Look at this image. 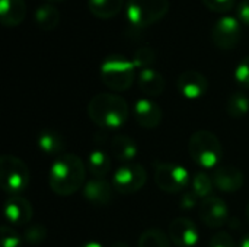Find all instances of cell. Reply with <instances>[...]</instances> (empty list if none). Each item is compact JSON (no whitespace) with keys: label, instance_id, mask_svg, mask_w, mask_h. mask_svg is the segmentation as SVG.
I'll return each instance as SVG.
<instances>
[{"label":"cell","instance_id":"cell-1","mask_svg":"<svg viewBox=\"0 0 249 247\" xmlns=\"http://www.w3.org/2000/svg\"><path fill=\"white\" fill-rule=\"evenodd\" d=\"M86 169L82 159L71 153L58 156L48 172V185L55 195L69 197L83 189Z\"/></svg>","mask_w":249,"mask_h":247},{"label":"cell","instance_id":"cell-2","mask_svg":"<svg viewBox=\"0 0 249 247\" xmlns=\"http://www.w3.org/2000/svg\"><path fill=\"white\" fill-rule=\"evenodd\" d=\"M128 105L117 93H98L88 103L90 121L102 130H118L128 119Z\"/></svg>","mask_w":249,"mask_h":247},{"label":"cell","instance_id":"cell-3","mask_svg":"<svg viewBox=\"0 0 249 247\" xmlns=\"http://www.w3.org/2000/svg\"><path fill=\"white\" fill-rule=\"evenodd\" d=\"M188 153L194 163L203 169H213L222 162L223 147L220 140L212 131L198 130L190 137Z\"/></svg>","mask_w":249,"mask_h":247},{"label":"cell","instance_id":"cell-4","mask_svg":"<svg viewBox=\"0 0 249 247\" xmlns=\"http://www.w3.org/2000/svg\"><path fill=\"white\" fill-rule=\"evenodd\" d=\"M101 79L114 92L128 90L136 79V67L131 60L121 54L108 55L101 64Z\"/></svg>","mask_w":249,"mask_h":247},{"label":"cell","instance_id":"cell-5","mask_svg":"<svg viewBox=\"0 0 249 247\" xmlns=\"http://www.w3.org/2000/svg\"><path fill=\"white\" fill-rule=\"evenodd\" d=\"M169 7V0H128L125 15L133 26L142 29L163 19Z\"/></svg>","mask_w":249,"mask_h":247},{"label":"cell","instance_id":"cell-6","mask_svg":"<svg viewBox=\"0 0 249 247\" xmlns=\"http://www.w3.org/2000/svg\"><path fill=\"white\" fill-rule=\"evenodd\" d=\"M0 179L1 188L10 197H18L29 183V170L23 160L12 154L0 157Z\"/></svg>","mask_w":249,"mask_h":247},{"label":"cell","instance_id":"cell-7","mask_svg":"<svg viewBox=\"0 0 249 247\" xmlns=\"http://www.w3.org/2000/svg\"><path fill=\"white\" fill-rule=\"evenodd\" d=\"M155 182L160 191L178 194L188 186L190 173L178 163H158L155 166Z\"/></svg>","mask_w":249,"mask_h":247},{"label":"cell","instance_id":"cell-8","mask_svg":"<svg viewBox=\"0 0 249 247\" xmlns=\"http://www.w3.org/2000/svg\"><path fill=\"white\" fill-rule=\"evenodd\" d=\"M147 182V172L142 165L124 163L121 165L112 178L114 189L121 195H133L143 189Z\"/></svg>","mask_w":249,"mask_h":247},{"label":"cell","instance_id":"cell-9","mask_svg":"<svg viewBox=\"0 0 249 247\" xmlns=\"http://www.w3.org/2000/svg\"><path fill=\"white\" fill-rule=\"evenodd\" d=\"M212 39L220 49H233L242 38V23L238 17L223 16L212 28Z\"/></svg>","mask_w":249,"mask_h":247},{"label":"cell","instance_id":"cell-10","mask_svg":"<svg viewBox=\"0 0 249 247\" xmlns=\"http://www.w3.org/2000/svg\"><path fill=\"white\" fill-rule=\"evenodd\" d=\"M200 220L210 229H220L229 220V208L223 199L219 197H209L201 199L198 205Z\"/></svg>","mask_w":249,"mask_h":247},{"label":"cell","instance_id":"cell-11","mask_svg":"<svg viewBox=\"0 0 249 247\" xmlns=\"http://www.w3.org/2000/svg\"><path fill=\"white\" fill-rule=\"evenodd\" d=\"M168 236L177 247H194L200 240V231L196 223L185 217H178L171 221Z\"/></svg>","mask_w":249,"mask_h":247},{"label":"cell","instance_id":"cell-12","mask_svg":"<svg viewBox=\"0 0 249 247\" xmlns=\"http://www.w3.org/2000/svg\"><path fill=\"white\" fill-rule=\"evenodd\" d=\"M177 87L185 99L196 100L207 93L209 80L203 73L196 70H188L179 74L177 80Z\"/></svg>","mask_w":249,"mask_h":247},{"label":"cell","instance_id":"cell-13","mask_svg":"<svg viewBox=\"0 0 249 247\" xmlns=\"http://www.w3.org/2000/svg\"><path fill=\"white\" fill-rule=\"evenodd\" d=\"M212 178L214 182V188H217L219 191L225 194L238 192L244 186V182H245L244 173L236 166H231V165L216 167Z\"/></svg>","mask_w":249,"mask_h":247},{"label":"cell","instance_id":"cell-14","mask_svg":"<svg viewBox=\"0 0 249 247\" xmlns=\"http://www.w3.org/2000/svg\"><path fill=\"white\" fill-rule=\"evenodd\" d=\"M134 118L137 124L146 130H153L159 127L163 118L162 108L152 99L143 98L134 103Z\"/></svg>","mask_w":249,"mask_h":247},{"label":"cell","instance_id":"cell-15","mask_svg":"<svg viewBox=\"0 0 249 247\" xmlns=\"http://www.w3.org/2000/svg\"><path fill=\"white\" fill-rule=\"evenodd\" d=\"M114 186L112 182H108L107 179H90L85 183L82 194L83 198L92 204V205H98V207H104L111 204L112 198H114Z\"/></svg>","mask_w":249,"mask_h":247},{"label":"cell","instance_id":"cell-16","mask_svg":"<svg viewBox=\"0 0 249 247\" xmlns=\"http://www.w3.org/2000/svg\"><path fill=\"white\" fill-rule=\"evenodd\" d=\"M32 205L22 197H10L4 202V218L12 226H28L32 220Z\"/></svg>","mask_w":249,"mask_h":247},{"label":"cell","instance_id":"cell-17","mask_svg":"<svg viewBox=\"0 0 249 247\" xmlns=\"http://www.w3.org/2000/svg\"><path fill=\"white\" fill-rule=\"evenodd\" d=\"M137 83H139L140 90L149 98H155V96L162 95L165 92V87H166L165 77L159 71H156L155 68L140 70L139 76H137Z\"/></svg>","mask_w":249,"mask_h":247},{"label":"cell","instance_id":"cell-18","mask_svg":"<svg viewBox=\"0 0 249 247\" xmlns=\"http://www.w3.org/2000/svg\"><path fill=\"white\" fill-rule=\"evenodd\" d=\"M26 16L25 0H0V22L7 28L20 25Z\"/></svg>","mask_w":249,"mask_h":247},{"label":"cell","instance_id":"cell-19","mask_svg":"<svg viewBox=\"0 0 249 247\" xmlns=\"http://www.w3.org/2000/svg\"><path fill=\"white\" fill-rule=\"evenodd\" d=\"M36 144H38V148L47 156L64 154L63 151L66 147V141H64L63 135L53 128H45V130L39 131V134L36 137Z\"/></svg>","mask_w":249,"mask_h":247},{"label":"cell","instance_id":"cell-20","mask_svg":"<svg viewBox=\"0 0 249 247\" xmlns=\"http://www.w3.org/2000/svg\"><path fill=\"white\" fill-rule=\"evenodd\" d=\"M111 151L121 163H131L139 153V146L128 135H115L111 140Z\"/></svg>","mask_w":249,"mask_h":247},{"label":"cell","instance_id":"cell-21","mask_svg":"<svg viewBox=\"0 0 249 247\" xmlns=\"http://www.w3.org/2000/svg\"><path fill=\"white\" fill-rule=\"evenodd\" d=\"M60 17H61L60 10L51 3L38 6V9L34 13V19L36 25L42 31H54L60 23Z\"/></svg>","mask_w":249,"mask_h":247},{"label":"cell","instance_id":"cell-22","mask_svg":"<svg viewBox=\"0 0 249 247\" xmlns=\"http://www.w3.org/2000/svg\"><path fill=\"white\" fill-rule=\"evenodd\" d=\"M86 167L95 179H105L111 170V159L104 150H92L88 156Z\"/></svg>","mask_w":249,"mask_h":247},{"label":"cell","instance_id":"cell-23","mask_svg":"<svg viewBox=\"0 0 249 247\" xmlns=\"http://www.w3.org/2000/svg\"><path fill=\"white\" fill-rule=\"evenodd\" d=\"M124 0H88L89 12L99 19H111L120 13Z\"/></svg>","mask_w":249,"mask_h":247},{"label":"cell","instance_id":"cell-24","mask_svg":"<svg viewBox=\"0 0 249 247\" xmlns=\"http://www.w3.org/2000/svg\"><path fill=\"white\" fill-rule=\"evenodd\" d=\"M226 111H228V115L232 119L244 118L249 112V98L242 92L232 93L229 96V99H228Z\"/></svg>","mask_w":249,"mask_h":247},{"label":"cell","instance_id":"cell-25","mask_svg":"<svg viewBox=\"0 0 249 247\" xmlns=\"http://www.w3.org/2000/svg\"><path fill=\"white\" fill-rule=\"evenodd\" d=\"M172 242L168 234L159 229H149L142 233L137 247H171Z\"/></svg>","mask_w":249,"mask_h":247},{"label":"cell","instance_id":"cell-26","mask_svg":"<svg viewBox=\"0 0 249 247\" xmlns=\"http://www.w3.org/2000/svg\"><path fill=\"white\" fill-rule=\"evenodd\" d=\"M191 191L201 199H206L212 197V192L214 189V182L213 178H210L206 172H197L193 176L191 181Z\"/></svg>","mask_w":249,"mask_h":247},{"label":"cell","instance_id":"cell-27","mask_svg":"<svg viewBox=\"0 0 249 247\" xmlns=\"http://www.w3.org/2000/svg\"><path fill=\"white\" fill-rule=\"evenodd\" d=\"M131 61H133L134 67L139 70L152 68V66L156 61V52L150 47H140L139 49H136Z\"/></svg>","mask_w":249,"mask_h":247},{"label":"cell","instance_id":"cell-28","mask_svg":"<svg viewBox=\"0 0 249 247\" xmlns=\"http://www.w3.org/2000/svg\"><path fill=\"white\" fill-rule=\"evenodd\" d=\"M22 237L28 245H41L47 239V227L42 224H31L26 227Z\"/></svg>","mask_w":249,"mask_h":247},{"label":"cell","instance_id":"cell-29","mask_svg":"<svg viewBox=\"0 0 249 247\" xmlns=\"http://www.w3.org/2000/svg\"><path fill=\"white\" fill-rule=\"evenodd\" d=\"M0 242L1 247H19L23 242V237L19 236V233L12 229V226H1L0 230Z\"/></svg>","mask_w":249,"mask_h":247},{"label":"cell","instance_id":"cell-30","mask_svg":"<svg viewBox=\"0 0 249 247\" xmlns=\"http://www.w3.org/2000/svg\"><path fill=\"white\" fill-rule=\"evenodd\" d=\"M235 80L241 87L249 89V55L244 57L235 68Z\"/></svg>","mask_w":249,"mask_h":247},{"label":"cell","instance_id":"cell-31","mask_svg":"<svg viewBox=\"0 0 249 247\" xmlns=\"http://www.w3.org/2000/svg\"><path fill=\"white\" fill-rule=\"evenodd\" d=\"M209 247H241V245L236 243V240L226 231H219L212 236Z\"/></svg>","mask_w":249,"mask_h":247},{"label":"cell","instance_id":"cell-32","mask_svg":"<svg viewBox=\"0 0 249 247\" xmlns=\"http://www.w3.org/2000/svg\"><path fill=\"white\" fill-rule=\"evenodd\" d=\"M236 0H203L206 7L214 13H226L233 9Z\"/></svg>","mask_w":249,"mask_h":247},{"label":"cell","instance_id":"cell-33","mask_svg":"<svg viewBox=\"0 0 249 247\" xmlns=\"http://www.w3.org/2000/svg\"><path fill=\"white\" fill-rule=\"evenodd\" d=\"M198 204V197L193 192V191H187L182 198L179 199V207L185 211H191L197 207Z\"/></svg>","mask_w":249,"mask_h":247},{"label":"cell","instance_id":"cell-34","mask_svg":"<svg viewBox=\"0 0 249 247\" xmlns=\"http://www.w3.org/2000/svg\"><path fill=\"white\" fill-rule=\"evenodd\" d=\"M236 15L241 23L249 26V0H242L236 9Z\"/></svg>","mask_w":249,"mask_h":247},{"label":"cell","instance_id":"cell-35","mask_svg":"<svg viewBox=\"0 0 249 247\" xmlns=\"http://www.w3.org/2000/svg\"><path fill=\"white\" fill-rule=\"evenodd\" d=\"M239 245H241V247H249V233L242 237V240H241Z\"/></svg>","mask_w":249,"mask_h":247},{"label":"cell","instance_id":"cell-36","mask_svg":"<svg viewBox=\"0 0 249 247\" xmlns=\"http://www.w3.org/2000/svg\"><path fill=\"white\" fill-rule=\"evenodd\" d=\"M80 247H104L101 243H98V242H88V243H85V245H82Z\"/></svg>","mask_w":249,"mask_h":247},{"label":"cell","instance_id":"cell-37","mask_svg":"<svg viewBox=\"0 0 249 247\" xmlns=\"http://www.w3.org/2000/svg\"><path fill=\"white\" fill-rule=\"evenodd\" d=\"M111 247H128V245L124 243V242H117V243H112Z\"/></svg>","mask_w":249,"mask_h":247},{"label":"cell","instance_id":"cell-38","mask_svg":"<svg viewBox=\"0 0 249 247\" xmlns=\"http://www.w3.org/2000/svg\"><path fill=\"white\" fill-rule=\"evenodd\" d=\"M45 1H48V3H61V1H66V0H45Z\"/></svg>","mask_w":249,"mask_h":247},{"label":"cell","instance_id":"cell-39","mask_svg":"<svg viewBox=\"0 0 249 247\" xmlns=\"http://www.w3.org/2000/svg\"><path fill=\"white\" fill-rule=\"evenodd\" d=\"M247 218H248V221H249V202H248V205H247Z\"/></svg>","mask_w":249,"mask_h":247}]
</instances>
